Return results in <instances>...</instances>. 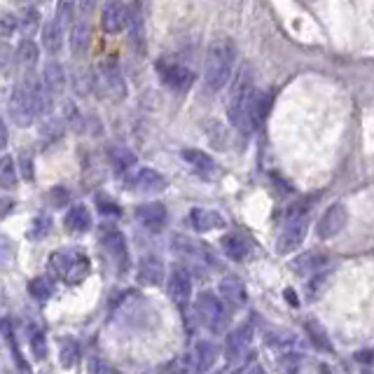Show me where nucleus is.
I'll return each instance as SVG.
<instances>
[{"instance_id":"e433bc0d","label":"nucleus","mask_w":374,"mask_h":374,"mask_svg":"<svg viewBox=\"0 0 374 374\" xmlns=\"http://www.w3.org/2000/svg\"><path fill=\"white\" fill-rule=\"evenodd\" d=\"M14 258H16V248H14V241L10 236L0 234V269H7L14 265Z\"/></svg>"},{"instance_id":"b1692460","label":"nucleus","mask_w":374,"mask_h":374,"mask_svg":"<svg viewBox=\"0 0 374 374\" xmlns=\"http://www.w3.org/2000/svg\"><path fill=\"white\" fill-rule=\"evenodd\" d=\"M173 253H178L185 260L199 262V265H203V262H213L203 246H199L197 241H192V239H187V236H173Z\"/></svg>"},{"instance_id":"dca6fc26","label":"nucleus","mask_w":374,"mask_h":374,"mask_svg":"<svg viewBox=\"0 0 374 374\" xmlns=\"http://www.w3.org/2000/svg\"><path fill=\"white\" fill-rule=\"evenodd\" d=\"M269 106H271V96H269L267 91L255 89V91L251 94L248 110H246V117H248V126H251V131H253V129H258V126L267 120Z\"/></svg>"},{"instance_id":"423d86ee","label":"nucleus","mask_w":374,"mask_h":374,"mask_svg":"<svg viewBox=\"0 0 374 374\" xmlns=\"http://www.w3.org/2000/svg\"><path fill=\"white\" fill-rule=\"evenodd\" d=\"M124 183L131 192H138V194H159V192H164L168 185L166 178L150 166L136 168L133 173L124 178Z\"/></svg>"},{"instance_id":"bb28decb","label":"nucleus","mask_w":374,"mask_h":374,"mask_svg":"<svg viewBox=\"0 0 374 374\" xmlns=\"http://www.w3.org/2000/svg\"><path fill=\"white\" fill-rule=\"evenodd\" d=\"M42 47L47 49L49 54H59L64 47V26L56 19H49L42 29Z\"/></svg>"},{"instance_id":"4be33fe9","label":"nucleus","mask_w":374,"mask_h":374,"mask_svg":"<svg viewBox=\"0 0 374 374\" xmlns=\"http://www.w3.org/2000/svg\"><path fill=\"white\" fill-rule=\"evenodd\" d=\"M218 293L225 302L232 304V307H243V304L248 302V290H246V285L236 276H225L220 280Z\"/></svg>"},{"instance_id":"a878e982","label":"nucleus","mask_w":374,"mask_h":374,"mask_svg":"<svg viewBox=\"0 0 374 374\" xmlns=\"http://www.w3.org/2000/svg\"><path fill=\"white\" fill-rule=\"evenodd\" d=\"M71 52L75 56H82L89 47V21L84 16H78L71 29Z\"/></svg>"},{"instance_id":"6ab92c4d","label":"nucleus","mask_w":374,"mask_h":374,"mask_svg":"<svg viewBox=\"0 0 374 374\" xmlns=\"http://www.w3.org/2000/svg\"><path fill=\"white\" fill-rule=\"evenodd\" d=\"M64 227L66 232L71 234H84L91 229V211L84 206V203H75V206L68 208V213L64 218Z\"/></svg>"},{"instance_id":"39448f33","label":"nucleus","mask_w":374,"mask_h":374,"mask_svg":"<svg viewBox=\"0 0 374 374\" xmlns=\"http://www.w3.org/2000/svg\"><path fill=\"white\" fill-rule=\"evenodd\" d=\"M307 229H309L307 216H288L285 225L276 239V253L288 255L300 248V243L304 241V236H307Z\"/></svg>"},{"instance_id":"7c9ffc66","label":"nucleus","mask_w":374,"mask_h":374,"mask_svg":"<svg viewBox=\"0 0 374 374\" xmlns=\"http://www.w3.org/2000/svg\"><path fill=\"white\" fill-rule=\"evenodd\" d=\"M38 56H40V47L31 38L19 42V47H16V61H19L24 68H33V66H36L38 64Z\"/></svg>"},{"instance_id":"f3484780","label":"nucleus","mask_w":374,"mask_h":374,"mask_svg":"<svg viewBox=\"0 0 374 374\" xmlns=\"http://www.w3.org/2000/svg\"><path fill=\"white\" fill-rule=\"evenodd\" d=\"M328 265V255L325 253H318V251H309V253H302L300 258L293 260V271L295 274H302V276H318L320 269H325Z\"/></svg>"},{"instance_id":"49530a36","label":"nucleus","mask_w":374,"mask_h":374,"mask_svg":"<svg viewBox=\"0 0 374 374\" xmlns=\"http://www.w3.org/2000/svg\"><path fill=\"white\" fill-rule=\"evenodd\" d=\"M5 143H7V126L3 120H0V150L5 148Z\"/></svg>"},{"instance_id":"4c0bfd02","label":"nucleus","mask_w":374,"mask_h":374,"mask_svg":"<svg viewBox=\"0 0 374 374\" xmlns=\"http://www.w3.org/2000/svg\"><path fill=\"white\" fill-rule=\"evenodd\" d=\"M16 171H19L24 181H29V183L36 178V171H33V157L29 152H21L19 159H16Z\"/></svg>"},{"instance_id":"c756f323","label":"nucleus","mask_w":374,"mask_h":374,"mask_svg":"<svg viewBox=\"0 0 374 374\" xmlns=\"http://www.w3.org/2000/svg\"><path fill=\"white\" fill-rule=\"evenodd\" d=\"M78 355H80V348H78V342L71 337H64L59 339V363H61V368L71 370L75 363H78Z\"/></svg>"},{"instance_id":"20e7f679","label":"nucleus","mask_w":374,"mask_h":374,"mask_svg":"<svg viewBox=\"0 0 374 374\" xmlns=\"http://www.w3.org/2000/svg\"><path fill=\"white\" fill-rule=\"evenodd\" d=\"M194 311H197L199 323L211 333H223L227 325V311L223 300H218V295L213 293H201L197 297V304H194Z\"/></svg>"},{"instance_id":"0eeeda50","label":"nucleus","mask_w":374,"mask_h":374,"mask_svg":"<svg viewBox=\"0 0 374 374\" xmlns=\"http://www.w3.org/2000/svg\"><path fill=\"white\" fill-rule=\"evenodd\" d=\"M7 106H10V117H12L14 124L31 126L33 122H36V115H38L36 101L31 98V94L24 89L21 84L12 91L10 103H7Z\"/></svg>"},{"instance_id":"a211bd4d","label":"nucleus","mask_w":374,"mask_h":374,"mask_svg":"<svg viewBox=\"0 0 374 374\" xmlns=\"http://www.w3.org/2000/svg\"><path fill=\"white\" fill-rule=\"evenodd\" d=\"M190 360H192V372L206 374L218 360V346L213 342H199L190 353Z\"/></svg>"},{"instance_id":"ddd939ff","label":"nucleus","mask_w":374,"mask_h":374,"mask_svg":"<svg viewBox=\"0 0 374 374\" xmlns=\"http://www.w3.org/2000/svg\"><path fill=\"white\" fill-rule=\"evenodd\" d=\"M166 293L178 307H185L192 297V276L185 267H176L166 280Z\"/></svg>"},{"instance_id":"f257e3e1","label":"nucleus","mask_w":374,"mask_h":374,"mask_svg":"<svg viewBox=\"0 0 374 374\" xmlns=\"http://www.w3.org/2000/svg\"><path fill=\"white\" fill-rule=\"evenodd\" d=\"M236 47L229 38H218L211 42L206 61H203V82L211 91H220L234 73Z\"/></svg>"},{"instance_id":"de8ad7c7","label":"nucleus","mask_w":374,"mask_h":374,"mask_svg":"<svg viewBox=\"0 0 374 374\" xmlns=\"http://www.w3.org/2000/svg\"><path fill=\"white\" fill-rule=\"evenodd\" d=\"M243 374H267L265 370H262L260 368V365H253V368H248V370H246Z\"/></svg>"},{"instance_id":"393cba45","label":"nucleus","mask_w":374,"mask_h":374,"mask_svg":"<svg viewBox=\"0 0 374 374\" xmlns=\"http://www.w3.org/2000/svg\"><path fill=\"white\" fill-rule=\"evenodd\" d=\"M220 248H223V253L227 255L229 260H234V262H243L251 255V243H248V239H243L241 234H227V236H223V241H220Z\"/></svg>"},{"instance_id":"f03ea898","label":"nucleus","mask_w":374,"mask_h":374,"mask_svg":"<svg viewBox=\"0 0 374 374\" xmlns=\"http://www.w3.org/2000/svg\"><path fill=\"white\" fill-rule=\"evenodd\" d=\"M49 265H52L54 274L68 285H80L91 271L89 255L80 248H59L49 255Z\"/></svg>"},{"instance_id":"1a4fd4ad","label":"nucleus","mask_w":374,"mask_h":374,"mask_svg":"<svg viewBox=\"0 0 374 374\" xmlns=\"http://www.w3.org/2000/svg\"><path fill=\"white\" fill-rule=\"evenodd\" d=\"M98 241L115 258V262L120 265V271H126V267H129V251H126V239L120 229L113 227V225L101 227Z\"/></svg>"},{"instance_id":"37998d69","label":"nucleus","mask_w":374,"mask_h":374,"mask_svg":"<svg viewBox=\"0 0 374 374\" xmlns=\"http://www.w3.org/2000/svg\"><path fill=\"white\" fill-rule=\"evenodd\" d=\"M87 368H89V374H120L113 368V365L106 363V360H101V358H91L87 363Z\"/></svg>"},{"instance_id":"5701e85b","label":"nucleus","mask_w":374,"mask_h":374,"mask_svg":"<svg viewBox=\"0 0 374 374\" xmlns=\"http://www.w3.org/2000/svg\"><path fill=\"white\" fill-rule=\"evenodd\" d=\"M183 159L194 168V173H199L201 178H208L211 181V178L218 176V164L213 161V157L206 155V152L187 148V150H183Z\"/></svg>"},{"instance_id":"2f4dec72","label":"nucleus","mask_w":374,"mask_h":374,"mask_svg":"<svg viewBox=\"0 0 374 374\" xmlns=\"http://www.w3.org/2000/svg\"><path fill=\"white\" fill-rule=\"evenodd\" d=\"M16 26L21 29L24 36H33L38 29H40V12L38 7H24L19 12V19H16Z\"/></svg>"},{"instance_id":"ea45409f","label":"nucleus","mask_w":374,"mask_h":374,"mask_svg":"<svg viewBox=\"0 0 374 374\" xmlns=\"http://www.w3.org/2000/svg\"><path fill=\"white\" fill-rule=\"evenodd\" d=\"M113 159H115L117 168H124V171H129L136 164V155L129 150H113Z\"/></svg>"},{"instance_id":"79ce46f5","label":"nucleus","mask_w":374,"mask_h":374,"mask_svg":"<svg viewBox=\"0 0 374 374\" xmlns=\"http://www.w3.org/2000/svg\"><path fill=\"white\" fill-rule=\"evenodd\" d=\"M328 280H330V274H320V276H313L311 280H309V285H307V293H309V297L311 300H316V297L323 293V288L328 285Z\"/></svg>"},{"instance_id":"a18cd8bd","label":"nucleus","mask_w":374,"mask_h":374,"mask_svg":"<svg viewBox=\"0 0 374 374\" xmlns=\"http://www.w3.org/2000/svg\"><path fill=\"white\" fill-rule=\"evenodd\" d=\"M14 206V203L10 199H5V197H0V216H5L7 211H10Z\"/></svg>"},{"instance_id":"aec40b11","label":"nucleus","mask_w":374,"mask_h":374,"mask_svg":"<svg viewBox=\"0 0 374 374\" xmlns=\"http://www.w3.org/2000/svg\"><path fill=\"white\" fill-rule=\"evenodd\" d=\"M66 71L61 64L56 61H47L45 71H42V87L47 89L49 96H61L66 91Z\"/></svg>"},{"instance_id":"c9c22d12","label":"nucleus","mask_w":374,"mask_h":374,"mask_svg":"<svg viewBox=\"0 0 374 374\" xmlns=\"http://www.w3.org/2000/svg\"><path fill=\"white\" fill-rule=\"evenodd\" d=\"M73 89L75 94H80V96H87V94L94 89V75L87 68H78V71L73 73Z\"/></svg>"},{"instance_id":"58836bf2","label":"nucleus","mask_w":374,"mask_h":374,"mask_svg":"<svg viewBox=\"0 0 374 374\" xmlns=\"http://www.w3.org/2000/svg\"><path fill=\"white\" fill-rule=\"evenodd\" d=\"M166 372H168V374H190V372H192V360H190V355H178V358H173L171 363H168Z\"/></svg>"},{"instance_id":"09e8293b","label":"nucleus","mask_w":374,"mask_h":374,"mask_svg":"<svg viewBox=\"0 0 374 374\" xmlns=\"http://www.w3.org/2000/svg\"><path fill=\"white\" fill-rule=\"evenodd\" d=\"M0 330H3V320H0Z\"/></svg>"},{"instance_id":"c85d7f7f","label":"nucleus","mask_w":374,"mask_h":374,"mask_svg":"<svg viewBox=\"0 0 374 374\" xmlns=\"http://www.w3.org/2000/svg\"><path fill=\"white\" fill-rule=\"evenodd\" d=\"M26 290H29V295L33 297V300L47 302L49 297L54 295V283H52V278H47V276H36V278L29 280Z\"/></svg>"},{"instance_id":"473e14b6","label":"nucleus","mask_w":374,"mask_h":374,"mask_svg":"<svg viewBox=\"0 0 374 374\" xmlns=\"http://www.w3.org/2000/svg\"><path fill=\"white\" fill-rule=\"evenodd\" d=\"M29 344H31L33 358L45 360V355H47V337H45V333H42L38 325L29 328Z\"/></svg>"},{"instance_id":"2eb2a0df","label":"nucleus","mask_w":374,"mask_h":374,"mask_svg":"<svg viewBox=\"0 0 374 374\" xmlns=\"http://www.w3.org/2000/svg\"><path fill=\"white\" fill-rule=\"evenodd\" d=\"M190 225L197 229L199 234H206V232H213V229H223L227 227V220L225 216H220L218 211H211V208H192L190 211Z\"/></svg>"},{"instance_id":"9b49d317","label":"nucleus","mask_w":374,"mask_h":374,"mask_svg":"<svg viewBox=\"0 0 374 374\" xmlns=\"http://www.w3.org/2000/svg\"><path fill=\"white\" fill-rule=\"evenodd\" d=\"M348 223V211L344 203H333L325 213H323V218L318 220V239L323 241H328V239H333V236H337L342 229L346 227Z\"/></svg>"},{"instance_id":"cd10ccee","label":"nucleus","mask_w":374,"mask_h":374,"mask_svg":"<svg viewBox=\"0 0 374 374\" xmlns=\"http://www.w3.org/2000/svg\"><path fill=\"white\" fill-rule=\"evenodd\" d=\"M19 181V171H16V159L12 155L0 157V187L3 190H12Z\"/></svg>"},{"instance_id":"412c9836","label":"nucleus","mask_w":374,"mask_h":374,"mask_svg":"<svg viewBox=\"0 0 374 374\" xmlns=\"http://www.w3.org/2000/svg\"><path fill=\"white\" fill-rule=\"evenodd\" d=\"M161 280H164V262H161L157 255L143 258L138 267V283L155 288V285H161Z\"/></svg>"},{"instance_id":"c03bdc74","label":"nucleus","mask_w":374,"mask_h":374,"mask_svg":"<svg viewBox=\"0 0 374 374\" xmlns=\"http://www.w3.org/2000/svg\"><path fill=\"white\" fill-rule=\"evenodd\" d=\"M16 29V16H0V36H12Z\"/></svg>"},{"instance_id":"72a5a7b5","label":"nucleus","mask_w":374,"mask_h":374,"mask_svg":"<svg viewBox=\"0 0 374 374\" xmlns=\"http://www.w3.org/2000/svg\"><path fill=\"white\" fill-rule=\"evenodd\" d=\"M49 232H52V218L45 216V213H40V216L33 218V223L29 227L26 236H29L31 241H40V239H45Z\"/></svg>"},{"instance_id":"f704fd0d","label":"nucleus","mask_w":374,"mask_h":374,"mask_svg":"<svg viewBox=\"0 0 374 374\" xmlns=\"http://www.w3.org/2000/svg\"><path fill=\"white\" fill-rule=\"evenodd\" d=\"M307 333L311 337V342L318 348H323V351H333V344H330L325 328H323L318 320H307Z\"/></svg>"},{"instance_id":"f8f14e48","label":"nucleus","mask_w":374,"mask_h":374,"mask_svg":"<svg viewBox=\"0 0 374 374\" xmlns=\"http://www.w3.org/2000/svg\"><path fill=\"white\" fill-rule=\"evenodd\" d=\"M133 218L136 223H138L143 229H148V232H161L166 225V206L159 201H150V203H141V206H136L133 211Z\"/></svg>"},{"instance_id":"a19ab883","label":"nucleus","mask_w":374,"mask_h":374,"mask_svg":"<svg viewBox=\"0 0 374 374\" xmlns=\"http://www.w3.org/2000/svg\"><path fill=\"white\" fill-rule=\"evenodd\" d=\"M96 203H98V213L103 216H120V206L110 199V197H103V194H96Z\"/></svg>"},{"instance_id":"4468645a","label":"nucleus","mask_w":374,"mask_h":374,"mask_svg":"<svg viewBox=\"0 0 374 374\" xmlns=\"http://www.w3.org/2000/svg\"><path fill=\"white\" fill-rule=\"evenodd\" d=\"M126 21H129V7L124 3H108L101 12V26L110 36L120 33L126 26Z\"/></svg>"},{"instance_id":"7ed1b4c3","label":"nucleus","mask_w":374,"mask_h":374,"mask_svg":"<svg viewBox=\"0 0 374 374\" xmlns=\"http://www.w3.org/2000/svg\"><path fill=\"white\" fill-rule=\"evenodd\" d=\"M253 91H255V87H253V71H251V66H243L241 71L236 73L232 91H229L227 115H229V122H232L239 131H246V133H251L246 110H248V101H251Z\"/></svg>"},{"instance_id":"9d476101","label":"nucleus","mask_w":374,"mask_h":374,"mask_svg":"<svg viewBox=\"0 0 374 374\" xmlns=\"http://www.w3.org/2000/svg\"><path fill=\"white\" fill-rule=\"evenodd\" d=\"M157 71H159V80L171 87L173 91H187L192 87L194 82V75L190 68H185L183 64H173V61H159L157 64Z\"/></svg>"},{"instance_id":"6e6552de","label":"nucleus","mask_w":374,"mask_h":374,"mask_svg":"<svg viewBox=\"0 0 374 374\" xmlns=\"http://www.w3.org/2000/svg\"><path fill=\"white\" fill-rule=\"evenodd\" d=\"M253 323H241L239 328L232 330L229 337L225 339V355L229 363H241L243 355H248L251 344H253Z\"/></svg>"}]
</instances>
